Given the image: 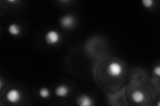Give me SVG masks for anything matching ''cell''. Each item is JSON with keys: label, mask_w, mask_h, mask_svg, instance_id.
<instances>
[{"label": "cell", "mask_w": 160, "mask_h": 106, "mask_svg": "<svg viewBox=\"0 0 160 106\" xmlns=\"http://www.w3.org/2000/svg\"><path fill=\"white\" fill-rule=\"evenodd\" d=\"M69 88L66 85H60L56 88L55 90V93H56L57 96L64 98L66 97L69 94Z\"/></svg>", "instance_id": "cell-5"}, {"label": "cell", "mask_w": 160, "mask_h": 106, "mask_svg": "<svg viewBox=\"0 0 160 106\" xmlns=\"http://www.w3.org/2000/svg\"><path fill=\"white\" fill-rule=\"evenodd\" d=\"M39 94L40 95V97L42 98H48L49 95H50V92L49 89L46 88H43L42 89H40L39 92Z\"/></svg>", "instance_id": "cell-9"}, {"label": "cell", "mask_w": 160, "mask_h": 106, "mask_svg": "<svg viewBox=\"0 0 160 106\" xmlns=\"http://www.w3.org/2000/svg\"><path fill=\"white\" fill-rule=\"evenodd\" d=\"M7 99L10 103L16 104L18 103L21 99L22 95L19 90L16 89L10 90L6 95Z\"/></svg>", "instance_id": "cell-3"}, {"label": "cell", "mask_w": 160, "mask_h": 106, "mask_svg": "<svg viewBox=\"0 0 160 106\" xmlns=\"http://www.w3.org/2000/svg\"><path fill=\"white\" fill-rule=\"evenodd\" d=\"M8 31L11 35L16 36V35H18L21 32V29H20L19 26L17 24H12L8 27Z\"/></svg>", "instance_id": "cell-8"}, {"label": "cell", "mask_w": 160, "mask_h": 106, "mask_svg": "<svg viewBox=\"0 0 160 106\" xmlns=\"http://www.w3.org/2000/svg\"><path fill=\"white\" fill-rule=\"evenodd\" d=\"M123 69L122 66L117 62H112L108 66V72L112 77H118L122 74Z\"/></svg>", "instance_id": "cell-1"}, {"label": "cell", "mask_w": 160, "mask_h": 106, "mask_svg": "<svg viewBox=\"0 0 160 106\" xmlns=\"http://www.w3.org/2000/svg\"><path fill=\"white\" fill-rule=\"evenodd\" d=\"M142 3L145 7L149 8L153 6V0H143Z\"/></svg>", "instance_id": "cell-10"}, {"label": "cell", "mask_w": 160, "mask_h": 106, "mask_svg": "<svg viewBox=\"0 0 160 106\" xmlns=\"http://www.w3.org/2000/svg\"><path fill=\"white\" fill-rule=\"evenodd\" d=\"M144 99L145 95L141 91H136L132 94V99L136 103H142Z\"/></svg>", "instance_id": "cell-7"}, {"label": "cell", "mask_w": 160, "mask_h": 106, "mask_svg": "<svg viewBox=\"0 0 160 106\" xmlns=\"http://www.w3.org/2000/svg\"><path fill=\"white\" fill-rule=\"evenodd\" d=\"M154 72L156 73V74L158 76H159V74H160V67H158L154 70Z\"/></svg>", "instance_id": "cell-11"}, {"label": "cell", "mask_w": 160, "mask_h": 106, "mask_svg": "<svg viewBox=\"0 0 160 106\" xmlns=\"http://www.w3.org/2000/svg\"><path fill=\"white\" fill-rule=\"evenodd\" d=\"M76 20L73 16L71 15H67V16H63L60 19V24L65 29H70L74 26Z\"/></svg>", "instance_id": "cell-4"}, {"label": "cell", "mask_w": 160, "mask_h": 106, "mask_svg": "<svg viewBox=\"0 0 160 106\" xmlns=\"http://www.w3.org/2000/svg\"><path fill=\"white\" fill-rule=\"evenodd\" d=\"M46 41L48 44L54 45L58 44L60 41V35L58 32L56 31H49L46 35Z\"/></svg>", "instance_id": "cell-2"}, {"label": "cell", "mask_w": 160, "mask_h": 106, "mask_svg": "<svg viewBox=\"0 0 160 106\" xmlns=\"http://www.w3.org/2000/svg\"><path fill=\"white\" fill-rule=\"evenodd\" d=\"M78 104L82 106H90L93 104V100L87 95H82L77 100Z\"/></svg>", "instance_id": "cell-6"}]
</instances>
